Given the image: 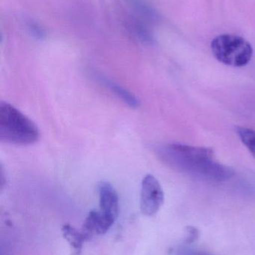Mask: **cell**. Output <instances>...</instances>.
<instances>
[{
    "label": "cell",
    "mask_w": 255,
    "mask_h": 255,
    "mask_svg": "<svg viewBox=\"0 0 255 255\" xmlns=\"http://www.w3.org/2000/svg\"><path fill=\"white\" fill-rule=\"evenodd\" d=\"M40 132L31 120L6 102L0 103V140L12 145H28L37 142Z\"/></svg>",
    "instance_id": "2"
},
{
    "label": "cell",
    "mask_w": 255,
    "mask_h": 255,
    "mask_svg": "<svg viewBox=\"0 0 255 255\" xmlns=\"http://www.w3.org/2000/svg\"><path fill=\"white\" fill-rule=\"evenodd\" d=\"M177 255H211L205 252L199 251V250H193V249L186 248L183 247L178 250Z\"/></svg>",
    "instance_id": "9"
},
{
    "label": "cell",
    "mask_w": 255,
    "mask_h": 255,
    "mask_svg": "<svg viewBox=\"0 0 255 255\" xmlns=\"http://www.w3.org/2000/svg\"><path fill=\"white\" fill-rule=\"evenodd\" d=\"M164 193L158 180L152 175H147L141 186L140 208L142 214L153 217L164 203Z\"/></svg>",
    "instance_id": "4"
},
{
    "label": "cell",
    "mask_w": 255,
    "mask_h": 255,
    "mask_svg": "<svg viewBox=\"0 0 255 255\" xmlns=\"http://www.w3.org/2000/svg\"><path fill=\"white\" fill-rule=\"evenodd\" d=\"M62 234L76 255L80 254L83 244L90 240L82 229L77 230L70 225H64L63 226Z\"/></svg>",
    "instance_id": "7"
},
{
    "label": "cell",
    "mask_w": 255,
    "mask_h": 255,
    "mask_svg": "<svg viewBox=\"0 0 255 255\" xmlns=\"http://www.w3.org/2000/svg\"><path fill=\"white\" fill-rule=\"evenodd\" d=\"M98 191L100 213L115 221L119 211V200L116 190L109 182H101Z\"/></svg>",
    "instance_id": "5"
},
{
    "label": "cell",
    "mask_w": 255,
    "mask_h": 255,
    "mask_svg": "<svg viewBox=\"0 0 255 255\" xmlns=\"http://www.w3.org/2000/svg\"><path fill=\"white\" fill-rule=\"evenodd\" d=\"M157 152L170 167L201 179L226 181L235 173L230 168L218 163L213 150L205 147L167 144L157 148Z\"/></svg>",
    "instance_id": "1"
},
{
    "label": "cell",
    "mask_w": 255,
    "mask_h": 255,
    "mask_svg": "<svg viewBox=\"0 0 255 255\" xmlns=\"http://www.w3.org/2000/svg\"><path fill=\"white\" fill-rule=\"evenodd\" d=\"M189 233L190 234V237L189 238V240L191 241V242L194 241L195 240L198 238V236H199V232H198L194 228H190V229H189Z\"/></svg>",
    "instance_id": "10"
},
{
    "label": "cell",
    "mask_w": 255,
    "mask_h": 255,
    "mask_svg": "<svg viewBox=\"0 0 255 255\" xmlns=\"http://www.w3.org/2000/svg\"><path fill=\"white\" fill-rule=\"evenodd\" d=\"M98 81H100L103 85H104L106 88H109L113 94H115L120 100H122L125 104L131 108L139 107V101L132 93H130L128 90L125 89L123 87L120 86L115 82H112L107 78L103 76H99L97 77Z\"/></svg>",
    "instance_id": "6"
},
{
    "label": "cell",
    "mask_w": 255,
    "mask_h": 255,
    "mask_svg": "<svg viewBox=\"0 0 255 255\" xmlns=\"http://www.w3.org/2000/svg\"><path fill=\"white\" fill-rule=\"evenodd\" d=\"M237 133L243 143L255 157V130L250 128L237 127Z\"/></svg>",
    "instance_id": "8"
},
{
    "label": "cell",
    "mask_w": 255,
    "mask_h": 255,
    "mask_svg": "<svg viewBox=\"0 0 255 255\" xmlns=\"http://www.w3.org/2000/svg\"><path fill=\"white\" fill-rule=\"evenodd\" d=\"M211 49L219 61L232 67L247 65L253 55V46L250 42L235 34H223L217 36L211 42Z\"/></svg>",
    "instance_id": "3"
}]
</instances>
